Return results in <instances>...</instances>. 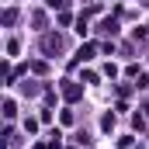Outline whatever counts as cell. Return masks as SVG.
<instances>
[{
    "instance_id": "6da1fadb",
    "label": "cell",
    "mask_w": 149,
    "mask_h": 149,
    "mask_svg": "<svg viewBox=\"0 0 149 149\" xmlns=\"http://www.w3.org/2000/svg\"><path fill=\"white\" fill-rule=\"evenodd\" d=\"M66 97H70V101H76V97H80V87H73V83H70V87H66Z\"/></svg>"
}]
</instances>
